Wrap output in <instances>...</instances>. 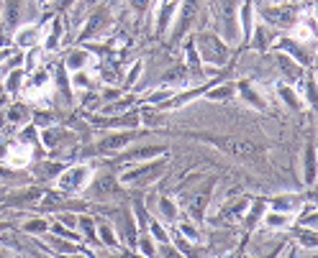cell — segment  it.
<instances>
[{"mask_svg": "<svg viewBox=\"0 0 318 258\" xmlns=\"http://www.w3.org/2000/svg\"><path fill=\"white\" fill-rule=\"evenodd\" d=\"M87 182H90V169L85 164H77V166L62 171V176L57 179V189L59 192H80Z\"/></svg>", "mask_w": 318, "mask_h": 258, "instance_id": "6da1fadb", "label": "cell"}, {"mask_svg": "<svg viewBox=\"0 0 318 258\" xmlns=\"http://www.w3.org/2000/svg\"><path fill=\"white\" fill-rule=\"evenodd\" d=\"M195 46H198V51H200V57L206 59V62H213V64H218V62H226V46L218 41V36H213V34H200L198 39H195Z\"/></svg>", "mask_w": 318, "mask_h": 258, "instance_id": "7a4b0ae2", "label": "cell"}, {"mask_svg": "<svg viewBox=\"0 0 318 258\" xmlns=\"http://www.w3.org/2000/svg\"><path fill=\"white\" fill-rule=\"evenodd\" d=\"M211 143H216L218 148H223L226 153H231V156H239V159L254 156V153L259 151V146H257V143H252V141H246V138H239V136L216 138V141H211Z\"/></svg>", "mask_w": 318, "mask_h": 258, "instance_id": "3957f363", "label": "cell"}, {"mask_svg": "<svg viewBox=\"0 0 318 258\" xmlns=\"http://www.w3.org/2000/svg\"><path fill=\"white\" fill-rule=\"evenodd\" d=\"M159 171H162V164H149V166L126 171V174L121 176V182H123V184H146V182H151L154 176H159Z\"/></svg>", "mask_w": 318, "mask_h": 258, "instance_id": "277c9868", "label": "cell"}, {"mask_svg": "<svg viewBox=\"0 0 318 258\" xmlns=\"http://www.w3.org/2000/svg\"><path fill=\"white\" fill-rule=\"evenodd\" d=\"M264 16H267V21H272V23H277V26H292L295 23V13H292V8H269V11H264Z\"/></svg>", "mask_w": 318, "mask_h": 258, "instance_id": "5b68a950", "label": "cell"}, {"mask_svg": "<svg viewBox=\"0 0 318 258\" xmlns=\"http://www.w3.org/2000/svg\"><path fill=\"white\" fill-rule=\"evenodd\" d=\"M39 39H41V34H39V29H36V26H24V29L16 34V44H18V46H24V49L36 46V44H39Z\"/></svg>", "mask_w": 318, "mask_h": 258, "instance_id": "8992f818", "label": "cell"}, {"mask_svg": "<svg viewBox=\"0 0 318 258\" xmlns=\"http://www.w3.org/2000/svg\"><path fill=\"white\" fill-rule=\"evenodd\" d=\"M87 62H90V54L87 51H82V49H72L70 54H67V69L70 72H82L85 67H87Z\"/></svg>", "mask_w": 318, "mask_h": 258, "instance_id": "52a82bcc", "label": "cell"}, {"mask_svg": "<svg viewBox=\"0 0 318 258\" xmlns=\"http://www.w3.org/2000/svg\"><path fill=\"white\" fill-rule=\"evenodd\" d=\"M93 192L98 194V197H110V194H116V176H98L95 182H93Z\"/></svg>", "mask_w": 318, "mask_h": 258, "instance_id": "ba28073f", "label": "cell"}, {"mask_svg": "<svg viewBox=\"0 0 318 258\" xmlns=\"http://www.w3.org/2000/svg\"><path fill=\"white\" fill-rule=\"evenodd\" d=\"M298 204H303V197H295V194H282V197L272 199V207H275V210H280V212L298 210Z\"/></svg>", "mask_w": 318, "mask_h": 258, "instance_id": "9c48e42d", "label": "cell"}, {"mask_svg": "<svg viewBox=\"0 0 318 258\" xmlns=\"http://www.w3.org/2000/svg\"><path fill=\"white\" fill-rule=\"evenodd\" d=\"M264 225H267L269 230H282V227H287V225H290V217H287V212L275 210V212H269V215L264 217Z\"/></svg>", "mask_w": 318, "mask_h": 258, "instance_id": "30bf717a", "label": "cell"}, {"mask_svg": "<svg viewBox=\"0 0 318 258\" xmlns=\"http://www.w3.org/2000/svg\"><path fill=\"white\" fill-rule=\"evenodd\" d=\"M133 136L131 133H118V136H108L103 143H100V151H113V148H121V146H126L128 141H131Z\"/></svg>", "mask_w": 318, "mask_h": 258, "instance_id": "8fae6325", "label": "cell"}, {"mask_svg": "<svg viewBox=\"0 0 318 258\" xmlns=\"http://www.w3.org/2000/svg\"><path fill=\"white\" fill-rule=\"evenodd\" d=\"M277 62H280V67L285 69V77H290V80H298V77H300V67H298V64H292L285 54H280V57H277Z\"/></svg>", "mask_w": 318, "mask_h": 258, "instance_id": "7c38bea8", "label": "cell"}, {"mask_svg": "<svg viewBox=\"0 0 318 258\" xmlns=\"http://www.w3.org/2000/svg\"><path fill=\"white\" fill-rule=\"evenodd\" d=\"M59 36H62V23H59V21H54V23H49V29H47V49H52V46H57V41H59Z\"/></svg>", "mask_w": 318, "mask_h": 258, "instance_id": "4fadbf2b", "label": "cell"}, {"mask_svg": "<svg viewBox=\"0 0 318 258\" xmlns=\"http://www.w3.org/2000/svg\"><path fill=\"white\" fill-rule=\"evenodd\" d=\"M21 82H24V72H21V69H16V72H11V74H8V80H6V90L16 95V92L21 90Z\"/></svg>", "mask_w": 318, "mask_h": 258, "instance_id": "5bb4252c", "label": "cell"}, {"mask_svg": "<svg viewBox=\"0 0 318 258\" xmlns=\"http://www.w3.org/2000/svg\"><path fill=\"white\" fill-rule=\"evenodd\" d=\"M11 164H13V166H24V164H29V146H18L16 151L11 148Z\"/></svg>", "mask_w": 318, "mask_h": 258, "instance_id": "9a60e30c", "label": "cell"}, {"mask_svg": "<svg viewBox=\"0 0 318 258\" xmlns=\"http://www.w3.org/2000/svg\"><path fill=\"white\" fill-rule=\"evenodd\" d=\"M39 189H26V192H21V194H16L13 199H8L11 204H24V202H36L39 199Z\"/></svg>", "mask_w": 318, "mask_h": 258, "instance_id": "2e32d148", "label": "cell"}, {"mask_svg": "<svg viewBox=\"0 0 318 258\" xmlns=\"http://www.w3.org/2000/svg\"><path fill=\"white\" fill-rule=\"evenodd\" d=\"M305 179L308 182L315 179V151H313V146L308 148V156H305Z\"/></svg>", "mask_w": 318, "mask_h": 258, "instance_id": "e0dca14e", "label": "cell"}, {"mask_svg": "<svg viewBox=\"0 0 318 258\" xmlns=\"http://www.w3.org/2000/svg\"><path fill=\"white\" fill-rule=\"evenodd\" d=\"M241 31H244V36H249V31H252V6L249 3L241 6Z\"/></svg>", "mask_w": 318, "mask_h": 258, "instance_id": "ac0fdd59", "label": "cell"}, {"mask_svg": "<svg viewBox=\"0 0 318 258\" xmlns=\"http://www.w3.org/2000/svg\"><path fill=\"white\" fill-rule=\"evenodd\" d=\"M159 210H162V215H165L167 220H175V217H177V210H175V204H172L167 197L159 199Z\"/></svg>", "mask_w": 318, "mask_h": 258, "instance_id": "d6986e66", "label": "cell"}, {"mask_svg": "<svg viewBox=\"0 0 318 258\" xmlns=\"http://www.w3.org/2000/svg\"><path fill=\"white\" fill-rule=\"evenodd\" d=\"M246 204H249V199H241L239 204H234L231 210H226V217H229V220H239V217H244V210H246Z\"/></svg>", "mask_w": 318, "mask_h": 258, "instance_id": "ffe728a7", "label": "cell"}, {"mask_svg": "<svg viewBox=\"0 0 318 258\" xmlns=\"http://www.w3.org/2000/svg\"><path fill=\"white\" fill-rule=\"evenodd\" d=\"M280 95H282V100H285L290 108H300V97H295V92H292L290 87H280Z\"/></svg>", "mask_w": 318, "mask_h": 258, "instance_id": "44dd1931", "label": "cell"}, {"mask_svg": "<svg viewBox=\"0 0 318 258\" xmlns=\"http://www.w3.org/2000/svg\"><path fill=\"white\" fill-rule=\"evenodd\" d=\"M100 238L105 245H118V238L113 235V227L110 225H100Z\"/></svg>", "mask_w": 318, "mask_h": 258, "instance_id": "7402d4cb", "label": "cell"}, {"mask_svg": "<svg viewBox=\"0 0 318 258\" xmlns=\"http://www.w3.org/2000/svg\"><path fill=\"white\" fill-rule=\"evenodd\" d=\"M49 85V74L47 72H36L34 77H31V90H41V87H47Z\"/></svg>", "mask_w": 318, "mask_h": 258, "instance_id": "603a6c76", "label": "cell"}, {"mask_svg": "<svg viewBox=\"0 0 318 258\" xmlns=\"http://www.w3.org/2000/svg\"><path fill=\"white\" fill-rule=\"evenodd\" d=\"M8 120H11V123H21V120H26V108H24V105L11 108V110H8Z\"/></svg>", "mask_w": 318, "mask_h": 258, "instance_id": "cb8c5ba5", "label": "cell"}, {"mask_svg": "<svg viewBox=\"0 0 318 258\" xmlns=\"http://www.w3.org/2000/svg\"><path fill=\"white\" fill-rule=\"evenodd\" d=\"M136 245V250H141V253H146V255H154L156 253V248L151 245V238H141L139 243H133Z\"/></svg>", "mask_w": 318, "mask_h": 258, "instance_id": "d4e9b609", "label": "cell"}, {"mask_svg": "<svg viewBox=\"0 0 318 258\" xmlns=\"http://www.w3.org/2000/svg\"><path fill=\"white\" fill-rule=\"evenodd\" d=\"M269 39H272V34H269L264 26H259V29H257V46H262V49H264Z\"/></svg>", "mask_w": 318, "mask_h": 258, "instance_id": "484cf974", "label": "cell"}, {"mask_svg": "<svg viewBox=\"0 0 318 258\" xmlns=\"http://www.w3.org/2000/svg\"><path fill=\"white\" fill-rule=\"evenodd\" d=\"M151 235H154L156 240H162V243H165V240H170V238H167V233H165V227L159 225V222H151Z\"/></svg>", "mask_w": 318, "mask_h": 258, "instance_id": "4316f807", "label": "cell"}, {"mask_svg": "<svg viewBox=\"0 0 318 258\" xmlns=\"http://www.w3.org/2000/svg\"><path fill=\"white\" fill-rule=\"evenodd\" d=\"M26 230H29V233H41V230H47V222H44V220H34V222L26 225Z\"/></svg>", "mask_w": 318, "mask_h": 258, "instance_id": "83f0119b", "label": "cell"}, {"mask_svg": "<svg viewBox=\"0 0 318 258\" xmlns=\"http://www.w3.org/2000/svg\"><path fill=\"white\" fill-rule=\"evenodd\" d=\"M229 95H231V87H221V90H213L208 97H213V100H218V97H221V100H223V97H229Z\"/></svg>", "mask_w": 318, "mask_h": 258, "instance_id": "f1b7e54d", "label": "cell"}, {"mask_svg": "<svg viewBox=\"0 0 318 258\" xmlns=\"http://www.w3.org/2000/svg\"><path fill=\"white\" fill-rule=\"evenodd\" d=\"M62 222H64L67 227H75V225H77V220H75L72 215H62Z\"/></svg>", "mask_w": 318, "mask_h": 258, "instance_id": "f546056e", "label": "cell"}, {"mask_svg": "<svg viewBox=\"0 0 318 258\" xmlns=\"http://www.w3.org/2000/svg\"><path fill=\"white\" fill-rule=\"evenodd\" d=\"M139 72H141V64L131 67V72H128V82H133V77H139Z\"/></svg>", "mask_w": 318, "mask_h": 258, "instance_id": "4dcf8cb0", "label": "cell"}, {"mask_svg": "<svg viewBox=\"0 0 318 258\" xmlns=\"http://www.w3.org/2000/svg\"><path fill=\"white\" fill-rule=\"evenodd\" d=\"M146 3H149V0H133V6H136V11H144V8H146Z\"/></svg>", "mask_w": 318, "mask_h": 258, "instance_id": "1f68e13d", "label": "cell"}, {"mask_svg": "<svg viewBox=\"0 0 318 258\" xmlns=\"http://www.w3.org/2000/svg\"><path fill=\"white\" fill-rule=\"evenodd\" d=\"M8 54H11V51H6V49H3V51H0V59H6Z\"/></svg>", "mask_w": 318, "mask_h": 258, "instance_id": "d6a6232c", "label": "cell"}, {"mask_svg": "<svg viewBox=\"0 0 318 258\" xmlns=\"http://www.w3.org/2000/svg\"><path fill=\"white\" fill-rule=\"evenodd\" d=\"M6 227H8V225H6V222H0V230H6Z\"/></svg>", "mask_w": 318, "mask_h": 258, "instance_id": "836d02e7", "label": "cell"}, {"mask_svg": "<svg viewBox=\"0 0 318 258\" xmlns=\"http://www.w3.org/2000/svg\"><path fill=\"white\" fill-rule=\"evenodd\" d=\"M39 3H47V0H39Z\"/></svg>", "mask_w": 318, "mask_h": 258, "instance_id": "e575fe53", "label": "cell"}]
</instances>
